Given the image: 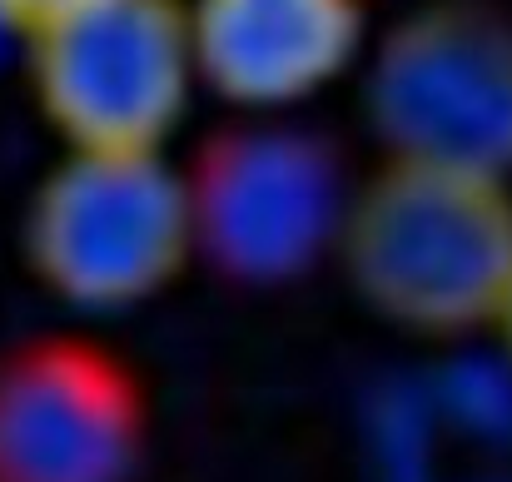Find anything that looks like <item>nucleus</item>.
Listing matches in <instances>:
<instances>
[{
    "label": "nucleus",
    "mask_w": 512,
    "mask_h": 482,
    "mask_svg": "<svg viewBox=\"0 0 512 482\" xmlns=\"http://www.w3.org/2000/svg\"><path fill=\"white\" fill-rule=\"evenodd\" d=\"M339 249L383 319L428 338L498 328L512 294V184L393 160L353 194Z\"/></svg>",
    "instance_id": "nucleus-1"
},
{
    "label": "nucleus",
    "mask_w": 512,
    "mask_h": 482,
    "mask_svg": "<svg viewBox=\"0 0 512 482\" xmlns=\"http://www.w3.org/2000/svg\"><path fill=\"white\" fill-rule=\"evenodd\" d=\"M15 15H20V25L30 30L35 20H45V15H55V10H65V5H75V0H5Z\"/></svg>",
    "instance_id": "nucleus-8"
},
{
    "label": "nucleus",
    "mask_w": 512,
    "mask_h": 482,
    "mask_svg": "<svg viewBox=\"0 0 512 482\" xmlns=\"http://www.w3.org/2000/svg\"><path fill=\"white\" fill-rule=\"evenodd\" d=\"M189 179L194 249L239 284H284L343 244L353 209L339 150L299 125L254 120L199 150Z\"/></svg>",
    "instance_id": "nucleus-5"
},
{
    "label": "nucleus",
    "mask_w": 512,
    "mask_h": 482,
    "mask_svg": "<svg viewBox=\"0 0 512 482\" xmlns=\"http://www.w3.org/2000/svg\"><path fill=\"white\" fill-rule=\"evenodd\" d=\"M30 80L70 150H160L199 85L189 5L75 0L30 25Z\"/></svg>",
    "instance_id": "nucleus-4"
},
{
    "label": "nucleus",
    "mask_w": 512,
    "mask_h": 482,
    "mask_svg": "<svg viewBox=\"0 0 512 482\" xmlns=\"http://www.w3.org/2000/svg\"><path fill=\"white\" fill-rule=\"evenodd\" d=\"M498 333H503V353H508V363H512V294H508V309H503V319H498Z\"/></svg>",
    "instance_id": "nucleus-10"
},
{
    "label": "nucleus",
    "mask_w": 512,
    "mask_h": 482,
    "mask_svg": "<svg viewBox=\"0 0 512 482\" xmlns=\"http://www.w3.org/2000/svg\"><path fill=\"white\" fill-rule=\"evenodd\" d=\"M368 115L393 160L512 184V15L433 0L398 20L368 65Z\"/></svg>",
    "instance_id": "nucleus-3"
},
{
    "label": "nucleus",
    "mask_w": 512,
    "mask_h": 482,
    "mask_svg": "<svg viewBox=\"0 0 512 482\" xmlns=\"http://www.w3.org/2000/svg\"><path fill=\"white\" fill-rule=\"evenodd\" d=\"M145 453L135 373L90 338L0 353V482H130Z\"/></svg>",
    "instance_id": "nucleus-6"
},
{
    "label": "nucleus",
    "mask_w": 512,
    "mask_h": 482,
    "mask_svg": "<svg viewBox=\"0 0 512 482\" xmlns=\"http://www.w3.org/2000/svg\"><path fill=\"white\" fill-rule=\"evenodd\" d=\"M25 254L65 304L130 309L194 254L189 179L160 150H70L30 199Z\"/></svg>",
    "instance_id": "nucleus-2"
},
{
    "label": "nucleus",
    "mask_w": 512,
    "mask_h": 482,
    "mask_svg": "<svg viewBox=\"0 0 512 482\" xmlns=\"http://www.w3.org/2000/svg\"><path fill=\"white\" fill-rule=\"evenodd\" d=\"M15 30H25V25H20V15H15V10L0 0V55L10 50V35H15Z\"/></svg>",
    "instance_id": "nucleus-9"
},
{
    "label": "nucleus",
    "mask_w": 512,
    "mask_h": 482,
    "mask_svg": "<svg viewBox=\"0 0 512 482\" xmlns=\"http://www.w3.org/2000/svg\"><path fill=\"white\" fill-rule=\"evenodd\" d=\"M199 85L239 110L274 115L329 90L358 60V0H194Z\"/></svg>",
    "instance_id": "nucleus-7"
}]
</instances>
